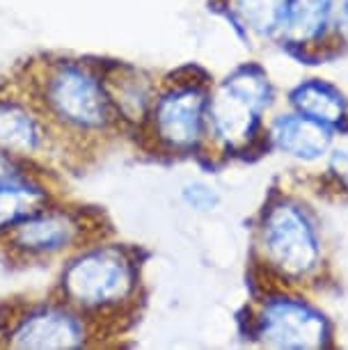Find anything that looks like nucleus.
Here are the masks:
<instances>
[{
    "instance_id": "a211bd4d",
    "label": "nucleus",
    "mask_w": 348,
    "mask_h": 350,
    "mask_svg": "<svg viewBox=\"0 0 348 350\" xmlns=\"http://www.w3.org/2000/svg\"><path fill=\"white\" fill-rule=\"evenodd\" d=\"M327 35L337 39V44L348 46V0H332Z\"/></svg>"
},
{
    "instance_id": "7ed1b4c3",
    "label": "nucleus",
    "mask_w": 348,
    "mask_h": 350,
    "mask_svg": "<svg viewBox=\"0 0 348 350\" xmlns=\"http://www.w3.org/2000/svg\"><path fill=\"white\" fill-rule=\"evenodd\" d=\"M110 236L103 215L88 206L51 202L0 234V252L12 263H44Z\"/></svg>"
},
{
    "instance_id": "6ab92c4d",
    "label": "nucleus",
    "mask_w": 348,
    "mask_h": 350,
    "mask_svg": "<svg viewBox=\"0 0 348 350\" xmlns=\"http://www.w3.org/2000/svg\"><path fill=\"white\" fill-rule=\"evenodd\" d=\"M327 174L341 190L348 193V149H334L327 161Z\"/></svg>"
},
{
    "instance_id": "dca6fc26",
    "label": "nucleus",
    "mask_w": 348,
    "mask_h": 350,
    "mask_svg": "<svg viewBox=\"0 0 348 350\" xmlns=\"http://www.w3.org/2000/svg\"><path fill=\"white\" fill-rule=\"evenodd\" d=\"M28 179H42L37 161H28V158L14 156L10 151L0 149V183L28 181Z\"/></svg>"
},
{
    "instance_id": "f8f14e48",
    "label": "nucleus",
    "mask_w": 348,
    "mask_h": 350,
    "mask_svg": "<svg viewBox=\"0 0 348 350\" xmlns=\"http://www.w3.org/2000/svg\"><path fill=\"white\" fill-rule=\"evenodd\" d=\"M332 0H289L280 37L291 49H312L330 28Z\"/></svg>"
},
{
    "instance_id": "9d476101",
    "label": "nucleus",
    "mask_w": 348,
    "mask_h": 350,
    "mask_svg": "<svg viewBox=\"0 0 348 350\" xmlns=\"http://www.w3.org/2000/svg\"><path fill=\"white\" fill-rule=\"evenodd\" d=\"M101 76L122 129L140 131L154 103L159 83L126 62H101Z\"/></svg>"
},
{
    "instance_id": "39448f33",
    "label": "nucleus",
    "mask_w": 348,
    "mask_h": 350,
    "mask_svg": "<svg viewBox=\"0 0 348 350\" xmlns=\"http://www.w3.org/2000/svg\"><path fill=\"white\" fill-rule=\"evenodd\" d=\"M273 83L259 64H243L209 94L206 142L222 154H243L259 140L261 115L273 103Z\"/></svg>"
},
{
    "instance_id": "423d86ee",
    "label": "nucleus",
    "mask_w": 348,
    "mask_h": 350,
    "mask_svg": "<svg viewBox=\"0 0 348 350\" xmlns=\"http://www.w3.org/2000/svg\"><path fill=\"white\" fill-rule=\"evenodd\" d=\"M94 343L96 336L90 323L55 295L10 302L0 314V348L71 350Z\"/></svg>"
},
{
    "instance_id": "4468645a",
    "label": "nucleus",
    "mask_w": 348,
    "mask_h": 350,
    "mask_svg": "<svg viewBox=\"0 0 348 350\" xmlns=\"http://www.w3.org/2000/svg\"><path fill=\"white\" fill-rule=\"evenodd\" d=\"M53 200L55 197L44 179L0 183V234H5Z\"/></svg>"
},
{
    "instance_id": "0eeeda50",
    "label": "nucleus",
    "mask_w": 348,
    "mask_h": 350,
    "mask_svg": "<svg viewBox=\"0 0 348 350\" xmlns=\"http://www.w3.org/2000/svg\"><path fill=\"white\" fill-rule=\"evenodd\" d=\"M259 247L264 263L282 280L300 282L321 263V241L312 217L291 200L268 204L261 215Z\"/></svg>"
},
{
    "instance_id": "9b49d317",
    "label": "nucleus",
    "mask_w": 348,
    "mask_h": 350,
    "mask_svg": "<svg viewBox=\"0 0 348 350\" xmlns=\"http://www.w3.org/2000/svg\"><path fill=\"white\" fill-rule=\"evenodd\" d=\"M330 126L321 122H314L310 117L298 115V112H286L278 115L268 126V140L282 154L295 158V161L312 163L323 158L330 151L332 144Z\"/></svg>"
},
{
    "instance_id": "f257e3e1",
    "label": "nucleus",
    "mask_w": 348,
    "mask_h": 350,
    "mask_svg": "<svg viewBox=\"0 0 348 350\" xmlns=\"http://www.w3.org/2000/svg\"><path fill=\"white\" fill-rule=\"evenodd\" d=\"M42 110L57 151L83 156L122 131L103 85L101 62L74 55H37L14 69Z\"/></svg>"
},
{
    "instance_id": "f3484780",
    "label": "nucleus",
    "mask_w": 348,
    "mask_h": 350,
    "mask_svg": "<svg viewBox=\"0 0 348 350\" xmlns=\"http://www.w3.org/2000/svg\"><path fill=\"white\" fill-rule=\"evenodd\" d=\"M181 195H183V202H186L193 211H200V213L213 211L220 204V197L215 193V188H211L209 183H202V181L188 183Z\"/></svg>"
},
{
    "instance_id": "6e6552de",
    "label": "nucleus",
    "mask_w": 348,
    "mask_h": 350,
    "mask_svg": "<svg viewBox=\"0 0 348 350\" xmlns=\"http://www.w3.org/2000/svg\"><path fill=\"white\" fill-rule=\"evenodd\" d=\"M254 336L273 348L317 350L330 343V323L307 300L271 295L261 302L252 323Z\"/></svg>"
},
{
    "instance_id": "1a4fd4ad",
    "label": "nucleus",
    "mask_w": 348,
    "mask_h": 350,
    "mask_svg": "<svg viewBox=\"0 0 348 350\" xmlns=\"http://www.w3.org/2000/svg\"><path fill=\"white\" fill-rule=\"evenodd\" d=\"M0 149L28 161L60 154L42 110L14 71L0 78Z\"/></svg>"
},
{
    "instance_id": "ddd939ff",
    "label": "nucleus",
    "mask_w": 348,
    "mask_h": 350,
    "mask_svg": "<svg viewBox=\"0 0 348 350\" xmlns=\"http://www.w3.org/2000/svg\"><path fill=\"white\" fill-rule=\"evenodd\" d=\"M289 103L293 112L310 117L314 122H321L330 129L344 126L348 120V101L334 85L310 78V81L295 85L289 92Z\"/></svg>"
},
{
    "instance_id": "20e7f679",
    "label": "nucleus",
    "mask_w": 348,
    "mask_h": 350,
    "mask_svg": "<svg viewBox=\"0 0 348 350\" xmlns=\"http://www.w3.org/2000/svg\"><path fill=\"white\" fill-rule=\"evenodd\" d=\"M211 83L200 69L186 67L159 83L154 103L144 120V142L159 154L183 156L200 151L206 142V115Z\"/></svg>"
},
{
    "instance_id": "2eb2a0df",
    "label": "nucleus",
    "mask_w": 348,
    "mask_h": 350,
    "mask_svg": "<svg viewBox=\"0 0 348 350\" xmlns=\"http://www.w3.org/2000/svg\"><path fill=\"white\" fill-rule=\"evenodd\" d=\"M232 23L247 37L268 39L280 35L289 0H227Z\"/></svg>"
},
{
    "instance_id": "f03ea898",
    "label": "nucleus",
    "mask_w": 348,
    "mask_h": 350,
    "mask_svg": "<svg viewBox=\"0 0 348 350\" xmlns=\"http://www.w3.org/2000/svg\"><path fill=\"white\" fill-rule=\"evenodd\" d=\"M55 298L90 323L96 343L124 332L142 295V263L137 250L108 239L69 254L57 277Z\"/></svg>"
}]
</instances>
